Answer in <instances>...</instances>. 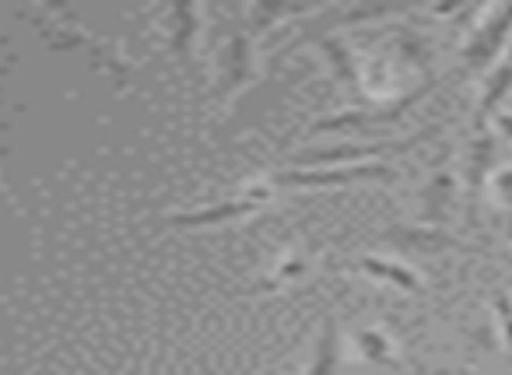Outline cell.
<instances>
[{
    "label": "cell",
    "mask_w": 512,
    "mask_h": 375,
    "mask_svg": "<svg viewBox=\"0 0 512 375\" xmlns=\"http://www.w3.org/2000/svg\"><path fill=\"white\" fill-rule=\"evenodd\" d=\"M169 46L186 74H193V43H197V8L193 4H172L169 8Z\"/></svg>",
    "instance_id": "cell-4"
},
{
    "label": "cell",
    "mask_w": 512,
    "mask_h": 375,
    "mask_svg": "<svg viewBox=\"0 0 512 375\" xmlns=\"http://www.w3.org/2000/svg\"><path fill=\"white\" fill-rule=\"evenodd\" d=\"M313 4H249L246 8V32L260 36V32L274 29V22L292 15H313Z\"/></svg>",
    "instance_id": "cell-6"
},
{
    "label": "cell",
    "mask_w": 512,
    "mask_h": 375,
    "mask_svg": "<svg viewBox=\"0 0 512 375\" xmlns=\"http://www.w3.org/2000/svg\"><path fill=\"white\" fill-rule=\"evenodd\" d=\"M249 57H253V50H249V36L239 29V25H232L228 43H225V92H235V88L246 85Z\"/></svg>",
    "instance_id": "cell-5"
},
{
    "label": "cell",
    "mask_w": 512,
    "mask_h": 375,
    "mask_svg": "<svg viewBox=\"0 0 512 375\" xmlns=\"http://www.w3.org/2000/svg\"><path fill=\"white\" fill-rule=\"evenodd\" d=\"M22 15H29L32 22H36V29L43 32L46 46L64 50V53H85V57L92 60V67L106 71L113 81L130 78L127 60H123L113 46L102 43L99 36H92V32H88L85 25L71 15V8H60V4H39V8H29V11H22Z\"/></svg>",
    "instance_id": "cell-1"
},
{
    "label": "cell",
    "mask_w": 512,
    "mask_h": 375,
    "mask_svg": "<svg viewBox=\"0 0 512 375\" xmlns=\"http://www.w3.org/2000/svg\"><path fill=\"white\" fill-rule=\"evenodd\" d=\"M337 372V319L327 316L323 319V333L316 340V354L309 375H334Z\"/></svg>",
    "instance_id": "cell-7"
},
{
    "label": "cell",
    "mask_w": 512,
    "mask_h": 375,
    "mask_svg": "<svg viewBox=\"0 0 512 375\" xmlns=\"http://www.w3.org/2000/svg\"><path fill=\"white\" fill-rule=\"evenodd\" d=\"M358 351H362L372 365H393L390 340H386L379 330H362V333H358Z\"/></svg>",
    "instance_id": "cell-11"
},
{
    "label": "cell",
    "mask_w": 512,
    "mask_h": 375,
    "mask_svg": "<svg viewBox=\"0 0 512 375\" xmlns=\"http://www.w3.org/2000/svg\"><path fill=\"white\" fill-rule=\"evenodd\" d=\"M362 270H369V274L383 277V281L400 284V288H407V291H421L418 277H414L407 267H397V263H383V260H362Z\"/></svg>",
    "instance_id": "cell-10"
},
{
    "label": "cell",
    "mask_w": 512,
    "mask_h": 375,
    "mask_svg": "<svg viewBox=\"0 0 512 375\" xmlns=\"http://www.w3.org/2000/svg\"><path fill=\"white\" fill-rule=\"evenodd\" d=\"M358 179H393L386 165H362V169H292L274 176V186H348Z\"/></svg>",
    "instance_id": "cell-2"
},
{
    "label": "cell",
    "mask_w": 512,
    "mask_h": 375,
    "mask_svg": "<svg viewBox=\"0 0 512 375\" xmlns=\"http://www.w3.org/2000/svg\"><path fill=\"white\" fill-rule=\"evenodd\" d=\"M498 316H502L505 340H509V347H512V305H509V298H498Z\"/></svg>",
    "instance_id": "cell-12"
},
{
    "label": "cell",
    "mask_w": 512,
    "mask_h": 375,
    "mask_svg": "<svg viewBox=\"0 0 512 375\" xmlns=\"http://www.w3.org/2000/svg\"><path fill=\"white\" fill-rule=\"evenodd\" d=\"M260 207V200H225V204H211V207H200V211H183V214H172L165 218L162 225L169 228H204V225H221V221H239L249 218V214Z\"/></svg>",
    "instance_id": "cell-3"
},
{
    "label": "cell",
    "mask_w": 512,
    "mask_h": 375,
    "mask_svg": "<svg viewBox=\"0 0 512 375\" xmlns=\"http://www.w3.org/2000/svg\"><path fill=\"white\" fill-rule=\"evenodd\" d=\"M421 375H456V372H442V368H439V372H421Z\"/></svg>",
    "instance_id": "cell-13"
},
{
    "label": "cell",
    "mask_w": 512,
    "mask_h": 375,
    "mask_svg": "<svg viewBox=\"0 0 512 375\" xmlns=\"http://www.w3.org/2000/svg\"><path fill=\"white\" fill-rule=\"evenodd\" d=\"M313 43L320 46L323 53H327V60H330V64H334L337 78L348 81V85L355 88V85H358V67H355V57H351L348 46H344L341 39H330V36H316Z\"/></svg>",
    "instance_id": "cell-8"
},
{
    "label": "cell",
    "mask_w": 512,
    "mask_h": 375,
    "mask_svg": "<svg viewBox=\"0 0 512 375\" xmlns=\"http://www.w3.org/2000/svg\"><path fill=\"white\" fill-rule=\"evenodd\" d=\"M383 239L393 242V246H400V249H439V246H449L446 235L428 232V228H390Z\"/></svg>",
    "instance_id": "cell-9"
}]
</instances>
